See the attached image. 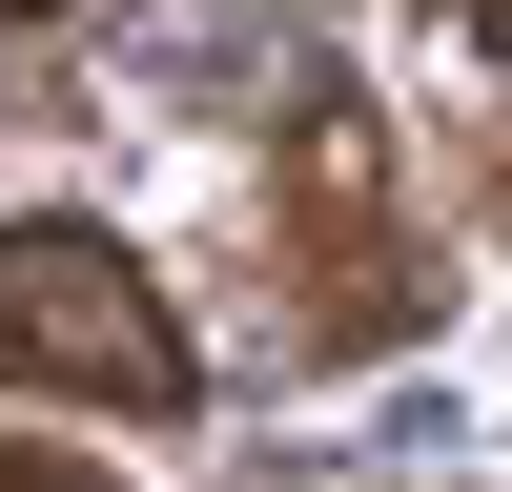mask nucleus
I'll list each match as a JSON object with an SVG mask.
<instances>
[{"label":"nucleus","mask_w":512,"mask_h":492,"mask_svg":"<svg viewBox=\"0 0 512 492\" xmlns=\"http://www.w3.org/2000/svg\"><path fill=\"white\" fill-rule=\"evenodd\" d=\"M0 390H21V410H123V431H164V410L205 390V349H185V308L144 287L123 226L21 205V226H0Z\"/></svg>","instance_id":"f257e3e1"},{"label":"nucleus","mask_w":512,"mask_h":492,"mask_svg":"<svg viewBox=\"0 0 512 492\" xmlns=\"http://www.w3.org/2000/svg\"><path fill=\"white\" fill-rule=\"evenodd\" d=\"M267 205H287L308 349H410V328H431V246H410V205H390V123H369V103H287Z\"/></svg>","instance_id":"f03ea898"},{"label":"nucleus","mask_w":512,"mask_h":492,"mask_svg":"<svg viewBox=\"0 0 512 492\" xmlns=\"http://www.w3.org/2000/svg\"><path fill=\"white\" fill-rule=\"evenodd\" d=\"M0 492H123V472H62L41 431H0Z\"/></svg>","instance_id":"7ed1b4c3"},{"label":"nucleus","mask_w":512,"mask_h":492,"mask_svg":"<svg viewBox=\"0 0 512 492\" xmlns=\"http://www.w3.org/2000/svg\"><path fill=\"white\" fill-rule=\"evenodd\" d=\"M472 41H492V62H512V0H472Z\"/></svg>","instance_id":"20e7f679"},{"label":"nucleus","mask_w":512,"mask_h":492,"mask_svg":"<svg viewBox=\"0 0 512 492\" xmlns=\"http://www.w3.org/2000/svg\"><path fill=\"white\" fill-rule=\"evenodd\" d=\"M0 21H62V0H0Z\"/></svg>","instance_id":"39448f33"}]
</instances>
